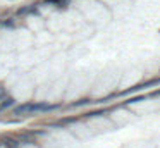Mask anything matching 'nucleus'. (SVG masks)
<instances>
[{
    "mask_svg": "<svg viewBox=\"0 0 160 148\" xmlns=\"http://www.w3.org/2000/svg\"><path fill=\"white\" fill-rule=\"evenodd\" d=\"M50 109L47 103H21L17 107H14V116H22V114H33V112H40V110Z\"/></svg>",
    "mask_w": 160,
    "mask_h": 148,
    "instance_id": "1",
    "label": "nucleus"
},
{
    "mask_svg": "<svg viewBox=\"0 0 160 148\" xmlns=\"http://www.w3.org/2000/svg\"><path fill=\"white\" fill-rule=\"evenodd\" d=\"M2 143H4V147H7V148H17L19 147V141L14 139V138H5Z\"/></svg>",
    "mask_w": 160,
    "mask_h": 148,
    "instance_id": "2",
    "label": "nucleus"
},
{
    "mask_svg": "<svg viewBox=\"0 0 160 148\" xmlns=\"http://www.w3.org/2000/svg\"><path fill=\"white\" fill-rule=\"evenodd\" d=\"M12 105H14V98H5L0 103V110H5V109H9V107H12Z\"/></svg>",
    "mask_w": 160,
    "mask_h": 148,
    "instance_id": "3",
    "label": "nucleus"
},
{
    "mask_svg": "<svg viewBox=\"0 0 160 148\" xmlns=\"http://www.w3.org/2000/svg\"><path fill=\"white\" fill-rule=\"evenodd\" d=\"M0 148H4V143H2V141H0Z\"/></svg>",
    "mask_w": 160,
    "mask_h": 148,
    "instance_id": "4",
    "label": "nucleus"
}]
</instances>
